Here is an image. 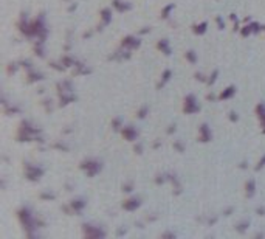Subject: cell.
<instances>
[{"mask_svg":"<svg viewBox=\"0 0 265 239\" xmlns=\"http://www.w3.org/2000/svg\"><path fill=\"white\" fill-rule=\"evenodd\" d=\"M39 197H40L42 200H53L56 196L53 194V193H40V194H39Z\"/></svg>","mask_w":265,"mask_h":239,"instance_id":"28","label":"cell"},{"mask_svg":"<svg viewBox=\"0 0 265 239\" xmlns=\"http://www.w3.org/2000/svg\"><path fill=\"white\" fill-rule=\"evenodd\" d=\"M112 6L118 11V13H124V11H130V9H132V5H130V3L121 2V0H113Z\"/></svg>","mask_w":265,"mask_h":239,"instance_id":"8","label":"cell"},{"mask_svg":"<svg viewBox=\"0 0 265 239\" xmlns=\"http://www.w3.org/2000/svg\"><path fill=\"white\" fill-rule=\"evenodd\" d=\"M171 76H172V71H171V70H164V71H163V75H161V81L158 82V89L166 84L169 79H171Z\"/></svg>","mask_w":265,"mask_h":239,"instance_id":"21","label":"cell"},{"mask_svg":"<svg viewBox=\"0 0 265 239\" xmlns=\"http://www.w3.org/2000/svg\"><path fill=\"white\" fill-rule=\"evenodd\" d=\"M256 193V183L253 179H248L247 183H245V196L247 197H253Z\"/></svg>","mask_w":265,"mask_h":239,"instance_id":"12","label":"cell"},{"mask_svg":"<svg viewBox=\"0 0 265 239\" xmlns=\"http://www.w3.org/2000/svg\"><path fill=\"white\" fill-rule=\"evenodd\" d=\"M146 33H151V26H144L143 30H140L138 34H146Z\"/></svg>","mask_w":265,"mask_h":239,"instance_id":"45","label":"cell"},{"mask_svg":"<svg viewBox=\"0 0 265 239\" xmlns=\"http://www.w3.org/2000/svg\"><path fill=\"white\" fill-rule=\"evenodd\" d=\"M147 113H149V107H147V106H143V107H141L140 110H138L137 115H138V118L143 120V118H146V115H147Z\"/></svg>","mask_w":265,"mask_h":239,"instance_id":"26","label":"cell"},{"mask_svg":"<svg viewBox=\"0 0 265 239\" xmlns=\"http://www.w3.org/2000/svg\"><path fill=\"white\" fill-rule=\"evenodd\" d=\"M248 227H250V221H242V222H239L236 225V231L237 233H245V231L248 230Z\"/></svg>","mask_w":265,"mask_h":239,"instance_id":"22","label":"cell"},{"mask_svg":"<svg viewBox=\"0 0 265 239\" xmlns=\"http://www.w3.org/2000/svg\"><path fill=\"white\" fill-rule=\"evenodd\" d=\"M175 8V3H169V5H166L163 9H161V19H167L169 17V14H171V11Z\"/></svg>","mask_w":265,"mask_h":239,"instance_id":"20","label":"cell"},{"mask_svg":"<svg viewBox=\"0 0 265 239\" xmlns=\"http://www.w3.org/2000/svg\"><path fill=\"white\" fill-rule=\"evenodd\" d=\"M53 147H56V149H61V151H68V146L64 145V143H54V145H53Z\"/></svg>","mask_w":265,"mask_h":239,"instance_id":"38","label":"cell"},{"mask_svg":"<svg viewBox=\"0 0 265 239\" xmlns=\"http://www.w3.org/2000/svg\"><path fill=\"white\" fill-rule=\"evenodd\" d=\"M157 48H158V50H161V53H164L166 56L171 55V47H169V40H167V39H161V40H158V44H157Z\"/></svg>","mask_w":265,"mask_h":239,"instance_id":"13","label":"cell"},{"mask_svg":"<svg viewBox=\"0 0 265 239\" xmlns=\"http://www.w3.org/2000/svg\"><path fill=\"white\" fill-rule=\"evenodd\" d=\"M206 100H208V101H214V100H216V96H214L213 93H208V95H206Z\"/></svg>","mask_w":265,"mask_h":239,"instance_id":"49","label":"cell"},{"mask_svg":"<svg viewBox=\"0 0 265 239\" xmlns=\"http://www.w3.org/2000/svg\"><path fill=\"white\" fill-rule=\"evenodd\" d=\"M194 76H195V79H197V81H200V82H206V81H208V79H206V76H205L203 73H195Z\"/></svg>","mask_w":265,"mask_h":239,"instance_id":"40","label":"cell"},{"mask_svg":"<svg viewBox=\"0 0 265 239\" xmlns=\"http://www.w3.org/2000/svg\"><path fill=\"white\" fill-rule=\"evenodd\" d=\"M99 16H101L102 22H101V25H98V30L101 31L106 25H109L110 22H112V9H110V8H102L101 13H99Z\"/></svg>","mask_w":265,"mask_h":239,"instance_id":"5","label":"cell"},{"mask_svg":"<svg viewBox=\"0 0 265 239\" xmlns=\"http://www.w3.org/2000/svg\"><path fill=\"white\" fill-rule=\"evenodd\" d=\"M76 100V96H73L71 93H64V95H59V106L62 107V106H67L70 104V102H73Z\"/></svg>","mask_w":265,"mask_h":239,"instance_id":"14","label":"cell"},{"mask_svg":"<svg viewBox=\"0 0 265 239\" xmlns=\"http://www.w3.org/2000/svg\"><path fill=\"white\" fill-rule=\"evenodd\" d=\"M26 82L28 84H33V82H37V81H42L44 79V75L42 73H39V71H34L33 68L31 70H28V75H26Z\"/></svg>","mask_w":265,"mask_h":239,"instance_id":"10","label":"cell"},{"mask_svg":"<svg viewBox=\"0 0 265 239\" xmlns=\"http://www.w3.org/2000/svg\"><path fill=\"white\" fill-rule=\"evenodd\" d=\"M264 134H265V127H264Z\"/></svg>","mask_w":265,"mask_h":239,"instance_id":"60","label":"cell"},{"mask_svg":"<svg viewBox=\"0 0 265 239\" xmlns=\"http://www.w3.org/2000/svg\"><path fill=\"white\" fill-rule=\"evenodd\" d=\"M82 228H84V234H85L87 238H99V236H106L104 231H101L99 228H95L93 225H88V224H84Z\"/></svg>","mask_w":265,"mask_h":239,"instance_id":"3","label":"cell"},{"mask_svg":"<svg viewBox=\"0 0 265 239\" xmlns=\"http://www.w3.org/2000/svg\"><path fill=\"white\" fill-rule=\"evenodd\" d=\"M183 110H185V113H188V115H191V113L200 112V106H198L197 102H195V104H185Z\"/></svg>","mask_w":265,"mask_h":239,"instance_id":"18","label":"cell"},{"mask_svg":"<svg viewBox=\"0 0 265 239\" xmlns=\"http://www.w3.org/2000/svg\"><path fill=\"white\" fill-rule=\"evenodd\" d=\"M216 24H217V26H219V30H223V28H225V22H223V19H222L220 16L216 17Z\"/></svg>","mask_w":265,"mask_h":239,"instance_id":"36","label":"cell"},{"mask_svg":"<svg viewBox=\"0 0 265 239\" xmlns=\"http://www.w3.org/2000/svg\"><path fill=\"white\" fill-rule=\"evenodd\" d=\"M81 169L85 171L88 177H93L95 174H98L102 169V165H101V162L95 160V158H87V160L81 162Z\"/></svg>","mask_w":265,"mask_h":239,"instance_id":"1","label":"cell"},{"mask_svg":"<svg viewBox=\"0 0 265 239\" xmlns=\"http://www.w3.org/2000/svg\"><path fill=\"white\" fill-rule=\"evenodd\" d=\"M112 127H113V131H120V129L122 127L121 126V120L120 118H113L112 120Z\"/></svg>","mask_w":265,"mask_h":239,"instance_id":"30","label":"cell"},{"mask_svg":"<svg viewBox=\"0 0 265 239\" xmlns=\"http://www.w3.org/2000/svg\"><path fill=\"white\" fill-rule=\"evenodd\" d=\"M234 93H236V87L229 86V87H226V89L220 95H219V100H228V98H231Z\"/></svg>","mask_w":265,"mask_h":239,"instance_id":"15","label":"cell"},{"mask_svg":"<svg viewBox=\"0 0 265 239\" xmlns=\"http://www.w3.org/2000/svg\"><path fill=\"white\" fill-rule=\"evenodd\" d=\"M164 177H166V176H163V174H161V176H160V174H158V176H157V179H155V183H157V185L163 183V182L166 180V179H164Z\"/></svg>","mask_w":265,"mask_h":239,"instance_id":"42","label":"cell"},{"mask_svg":"<svg viewBox=\"0 0 265 239\" xmlns=\"http://www.w3.org/2000/svg\"><path fill=\"white\" fill-rule=\"evenodd\" d=\"M211 138H213V134H211V131H209L208 124L203 123L202 126L198 127V141H202V143H208Z\"/></svg>","mask_w":265,"mask_h":239,"instance_id":"4","label":"cell"},{"mask_svg":"<svg viewBox=\"0 0 265 239\" xmlns=\"http://www.w3.org/2000/svg\"><path fill=\"white\" fill-rule=\"evenodd\" d=\"M133 151H135L137 154H143V145H141V143H137V145L133 146Z\"/></svg>","mask_w":265,"mask_h":239,"instance_id":"41","label":"cell"},{"mask_svg":"<svg viewBox=\"0 0 265 239\" xmlns=\"http://www.w3.org/2000/svg\"><path fill=\"white\" fill-rule=\"evenodd\" d=\"M256 214L265 216V207H257V208H256Z\"/></svg>","mask_w":265,"mask_h":239,"instance_id":"43","label":"cell"},{"mask_svg":"<svg viewBox=\"0 0 265 239\" xmlns=\"http://www.w3.org/2000/svg\"><path fill=\"white\" fill-rule=\"evenodd\" d=\"M260 123H262V126L265 127V116H262V118H260Z\"/></svg>","mask_w":265,"mask_h":239,"instance_id":"59","label":"cell"},{"mask_svg":"<svg viewBox=\"0 0 265 239\" xmlns=\"http://www.w3.org/2000/svg\"><path fill=\"white\" fill-rule=\"evenodd\" d=\"M118 236H121V234H126V230H118Z\"/></svg>","mask_w":265,"mask_h":239,"instance_id":"55","label":"cell"},{"mask_svg":"<svg viewBox=\"0 0 265 239\" xmlns=\"http://www.w3.org/2000/svg\"><path fill=\"white\" fill-rule=\"evenodd\" d=\"M140 205H141V199H140V197H130V199H127V200H124V202H122V208H124V210H127V211H133V210H137Z\"/></svg>","mask_w":265,"mask_h":239,"instance_id":"7","label":"cell"},{"mask_svg":"<svg viewBox=\"0 0 265 239\" xmlns=\"http://www.w3.org/2000/svg\"><path fill=\"white\" fill-rule=\"evenodd\" d=\"M197 102V100H195L194 95H186L185 96V104H195Z\"/></svg>","mask_w":265,"mask_h":239,"instance_id":"32","label":"cell"},{"mask_svg":"<svg viewBox=\"0 0 265 239\" xmlns=\"http://www.w3.org/2000/svg\"><path fill=\"white\" fill-rule=\"evenodd\" d=\"M19 112H20V109H19V107H5L6 115H9V113H19Z\"/></svg>","mask_w":265,"mask_h":239,"instance_id":"35","label":"cell"},{"mask_svg":"<svg viewBox=\"0 0 265 239\" xmlns=\"http://www.w3.org/2000/svg\"><path fill=\"white\" fill-rule=\"evenodd\" d=\"M160 146H161V140H157V141L153 143V147L157 149V147H160Z\"/></svg>","mask_w":265,"mask_h":239,"instance_id":"52","label":"cell"},{"mask_svg":"<svg viewBox=\"0 0 265 239\" xmlns=\"http://www.w3.org/2000/svg\"><path fill=\"white\" fill-rule=\"evenodd\" d=\"M34 55L39 56V58H44L45 56V50H44V42L42 40H37L36 45H34Z\"/></svg>","mask_w":265,"mask_h":239,"instance_id":"17","label":"cell"},{"mask_svg":"<svg viewBox=\"0 0 265 239\" xmlns=\"http://www.w3.org/2000/svg\"><path fill=\"white\" fill-rule=\"evenodd\" d=\"M19 64H20V65H22V67H25V68H26V70H31V65H33V64H31V62H30V61H28V59H25V61H20V62H19Z\"/></svg>","mask_w":265,"mask_h":239,"instance_id":"37","label":"cell"},{"mask_svg":"<svg viewBox=\"0 0 265 239\" xmlns=\"http://www.w3.org/2000/svg\"><path fill=\"white\" fill-rule=\"evenodd\" d=\"M239 31H240V34H242V36H243V37H247V36H250V34H251V33H253L251 24H247V25H245V26H242V28L239 30Z\"/></svg>","mask_w":265,"mask_h":239,"instance_id":"24","label":"cell"},{"mask_svg":"<svg viewBox=\"0 0 265 239\" xmlns=\"http://www.w3.org/2000/svg\"><path fill=\"white\" fill-rule=\"evenodd\" d=\"M24 169H25V177L28 180H31V182L39 180L40 177H42V174H44V169L39 168V166L31 165V163H25Z\"/></svg>","mask_w":265,"mask_h":239,"instance_id":"2","label":"cell"},{"mask_svg":"<svg viewBox=\"0 0 265 239\" xmlns=\"http://www.w3.org/2000/svg\"><path fill=\"white\" fill-rule=\"evenodd\" d=\"M172 146H174V149L178 151V152H185V149H186L185 145H183L182 141H174V145H172Z\"/></svg>","mask_w":265,"mask_h":239,"instance_id":"29","label":"cell"},{"mask_svg":"<svg viewBox=\"0 0 265 239\" xmlns=\"http://www.w3.org/2000/svg\"><path fill=\"white\" fill-rule=\"evenodd\" d=\"M175 127H177V126H175V124H171V126H169V127H167V131H166V134H167V135H171V134H174V132H175Z\"/></svg>","mask_w":265,"mask_h":239,"instance_id":"44","label":"cell"},{"mask_svg":"<svg viewBox=\"0 0 265 239\" xmlns=\"http://www.w3.org/2000/svg\"><path fill=\"white\" fill-rule=\"evenodd\" d=\"M264 166H265V154L262 155V158H260V160L259 162H257V165H256V171H259V169H262L264 168Z\"/></svg>","mask_w":265,"mask_h":239,"instance_id":"34","label":"cell"},{"mask_svg":"<svg viewBox=\"0 0 265 239\" xmlns=\"http://www.w3.org/2000/svg\"><path fill=\"white\" fill-rule=\"evenodd\" d=\"M229 19H231L233 22H237V16H236V14H229Z\"/></svg>","mask_w":265,"mask_h":239,"instance_id":"53","label":"cell"},{"mask_svg":"<svg viewBox=\"0 0 265 239\" xmlns=\"http://www.w3.org/2000/svg\"><path fill=\"white\" fill-rule=\"evenodd\" d=\"M70 48H71V44H70V42H67V44L64 45V50H65V51H70Z\"/></svg>","mask_w":265,"mask_h":239,"instance_id":"50","label":"cell"},{"mask_svg":"<svg viewBox=\"0 0 265 239\" xmlns=\"http://www.w3.org/2000/svg\"><path fill=\"white\" fill-rule=\"evenodd\" d=\"M233 211H234V208H233V207L226 208V210L223 211V216H229V214H231V213H233Z\"/></svg>","mask_w":265,"mask_h":239,"instance_id":"47","label":"cell"},{"mask_svg":"<svg viewBox=\"0 0 265 239\" xmlns=\"http://www.w3.org/2000/svg\"><path fill=\"white\" fill-rule=\"evenodd\" d=\"M217 76H219V70H214L213 71V75H209V78H208V81H206V84H214L216 82V79H217Z\"/></svg>","mask_w":265,"mask_h":239,"instance_id":"27","label":"cell"},{"mask_svg":"<svg viewBox=\"0 0 265 239\" xmlns=\"http://www.w3.org/2000/svg\"><path fill=\"white\" fill-rule=\"evenodd\" d=\"M61 62L64 64L65 67H75L76 65V62H78V61L76 59H73L71 56H68V55H65V56H62V58H61Z\"/></svg>","mask_w":265,"mask_h":239,"instance_id":"19","label":"cell"},{"mask_svg":"<svg viewBox=\"0 0 265 239\" xmlns=\"http://www.w3.org/2000/svg\"><path fill=\"white\" fill-rule=\"evenodd\" d=\"M243 22H245V24H251V19H250V17H245Z\"/></svg>","mask_w":265,"mask_h":239,"instance_id":"57","label":"cell"},{"mask_svg":"<svg viewBox=\"0 0 265 239\" xmlns=\"http://www.w3.org/2000/svg\"><path fill=\"white\" fill-rule=\"evenodd\" d=\"M175 234L174 233H164V234H161V238H174Z\"/></svg>","mask_w":265,"mask_h":239,"instance_id":"51","label":"cell"},{"mask_svg":"<svg viewBox=\"0 0 265 239\" xmlns=\"http://www.w3.org/2000/svg\"><path fill=\"white\" fill-rule=\"evenodd\" d=\"M247 166H248V165H247V162H242V163H240V169H245Z\"/></svg>","mask_w":265,"mask_h":239,"instance_id":"54","label":"cell"},{"mask_svg":"<svg viewBox=\"0 0 265 239\" xmlns=\"http://www.w3.org/2000/svg\"><path fill=\"white\" fill-rule=\"evenodd\" d=\"M16 70H17V64H9V67H8V71H9V73H11V71L14 73Z\"/></svg>","mask_w":265,"mask_h":239,"instance_id":"46","label":"cell"},{"mask_svg":"<svg viewBox=\"0 0 265 239\" xmlns=\"http://www.w3.org/2000/svg\"><path fill=\"white\" fill-rule=\"evenodd\" d=\"M140 40L137 39L135 36H126L124 39H122L121 42V47L122 48H130V50H133V48H138L140 47Z\"/></svg>","mask_w":265,"mask_h":239,"instance_id":"6","label":"cell"},{"mask_svg":"<svg viewBox=\"0 0 265 239\" xmlns=\"http://www.w3.org/2000/svg\"><path fill=\"white\" fill-rule=\"evenodd\" d=\"M135 225L138 227V228H143V224H141V222H137V224H135Z\"/></svg>","mask_w":265,"mask_h":239,"instance_id":"58","label":"cell"},{"mask_svg":"<svg viewBox=\"0 0 265 239\" xmlns=\"http://www.w3.org/2000/svg\"><path fill=\"white\" fill-rule=\"evenodd\" d=\"M256 113H257V116H259V120L262 118V116H265V104H264V102L257 104V107H256Z\"/></svg>","mask_w":265,"mask_h":239,"instance_id":"25","label":"cell"},{"mask_svg":"<svg viewBox=\"0 0 265 239\" xmlns=\"http://www.w3.org/2000/svg\"><path fill=\"white\" fill-rule=\"evenodd\" d=\"M122 137L126 140H129V141H133V140H137L138 132L132 126H126V127H122Z\"/></svg>","mask_w":265,"mask_h":239,"instance_id":"9","label":"cell"},{"mask_svg":"<svg viewBox=\"0 0 265 239\" xmlns=\"http://www.w3.org/2000/svg\"><path fill=\"white\" fill-rule=\"evenodd\" d=\"M185 58H186V61H189L191 64H195V62H197V55H195V51H192V50L186 51V53H185Z\"/></svg>","mask_w":265,"mask_h":239,"instance_id":"23","label":"cell"},{"mask_svg":"<svg viewBox=\"0 0 265 239\" xmlns=\"http://www.w3.org/2000/svg\"><path fill=\"white\" fill-rule=\"evenodd\" d=\"M76 8H78V5H76V3H71V5L68 6V13H73V11H75Z\"/></svg>","mask_w":265,"mask_h":239,"instance_id":"48","label":"cell"},{"mask_svg":"<svg viewBox=\"0 0 265 239\" xmlns=\"http://www.w3.org/2000/svg\"><path fill=\"white\" fill-rule=\"evenodd\" d=\"M70 205H71L73 210H75V213L79 214L81 211H82V208L87 205V202L84 199H75V200H71V202H70Z\"/></svg>","mask_w":265,"mask_h":239,"instance_id":"11","label":"cell"},{"mask_svg":"<svg viewBox=\"0 0 265 239\" xmlns=\"http://www.w3.org/2000/svg\"><path fill=\"white\" fill-rule=\"evenodd\" d=\"M206 28H208V22H202V24H195L192 25V31L195 34H205Z\"/></svg>","mask_w":265,"mask_h":239,"instance_id":"16","label":"cell"},{"mask_svg":"<svg viewBox=\"0 0 265 239\" xmlns=\"http://www.w3.org/2000/svg\"><path fill=\"white\" fill-rule=\"evenodd\" d=\"M133 189V182H126V183H122V191L124 193H130Z\"/></svg>","mask_w":265,"mask_h":239,"instance_id":"31","label":"cell"},{"mask_svg":"<svg viewBox=\"0 0 265 239\" xmlns=\"http://www.w3.org/2000/svg\"><path fill=\"white\" fill-rule=\"evenodd\" d=\"M91 34H93V31H88V33H84V37H90Z\"/></svg>","mask_w":265,"mask_h":239,"instance_id":"56","label":"cell"},{"mask_svg":"<svg viewBox=\"0 0 265 239\" xmlns=\"http://www.w3.org/2000/svg\"><path fill=\"white\" fill-rule=\"evenodd\" d=\"M228 115H229V121H233V123H236V121L239 120V115H237V113L234 112V110H231V112L228 113Z\"/></svg>","mask_w":265,"mask_h":239,"instance_id":"39","label":"cell"},{"mask_svg":"<svg viewBox=\"0 0 265 239\" xmlns=\"http://www.w3.org/2000/svg\"><path fill=\"white\" fill-rule=\"evenodd\" d=\"M50 65L54 68V70H59V71H64V70H65V65H64L62 62H61V64H57V62H51Z\"/></svg>","mask_w":265,"mask_h":239,"instance_id":"33","label":"cell"}]
</instances>
